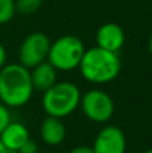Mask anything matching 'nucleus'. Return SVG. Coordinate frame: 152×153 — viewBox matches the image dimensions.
Here are the masks:
<instances>
[{"label": "nucleus", "mask_w": 152, "mask_h": 153, "mask_svg": "<svg viewBox=\"0 0 152 153\" xmlns=\"http://www.w3.org/2000/svg\"><path fill=\"white\" fill-rule=\"evenodd\" d=\"M30 73H31L34 90H38V91H46L57 82V73L58 71L48 61H45L38 66L32 67Z\"/></svg>", "instance_id": "11"}, {"label": "nucleus", "mask_w": 152, "mask_h": 153, "mask_svg": "<svg viewBox=\"0 0 152 153\" xmlns=\"http://www.w3.org/2000/svg\"><path fill=\"white\" fill-rule=\"evenodd\" d=\"M80 108L88 120L104 124L115 114V101L104 90L92 89L81 95Z\"/></svg>", "instance_id": "5"}, {"label": "nucleus", "mask_w": 152, "mask_h": 153, "mask_svg": "<svg viewBox=\"0 0 152 153\" xmlns=\"http://www.w3.org/2000/svg\"><path fill=\"white\" fill-rule=\"evenodd\" d=\"M5 62H7V51H5L4 46L0 43V69H3L7 65Z\"/></svg>", "instance_id": "17"}, {"label": "nucleus", "mask_w": 152, "mask_h": 153, "mask_svg": "<svg viewBox=\"0 0 152 153\" xmlns=\"http://www.w3.org/2000/svg\"><path fill=\"white\" fill-rule=\"evenodd\" d=\"M11 121H12V120H11L10 108L0 102V133L7 128V125L10 124Z\"/></svg>", "instance_id": "14"}, {"label": "nucleus", "mask_w": 152, "mask_h": 153, "mask_svg": "<svg viewBox=\"0 0 152 153\" xmlns=\"http://www.w3.org/2000/svg\"><path fill=\"white\" fill-rule=\"evenodd\" d=\"M144 153H152V149H148V151H145Z\"/></svg>", "instance_id": "20"}, {"label": "nucleus", "mask_w": 152, "mask_h": 153, "mask_svg": "<svg viewBox=\"0 0 152 153\" xmlns=\"http://www.w3.org/2000/svg\"><path fill=\"white\" fill-rule=\"evenodd\" d=\"M85 46L74 35H63L50 45L47 61L57 71H73L78 69L85 53Z\"/></svg>", "instance_id": "4"}, {"label": "nucleus", "mask_w": 152, "mask_h": 153, "mask_svg": "<svg viewBox=\"0 0 152 153\" xmlns=\"http://www.w3.org/2000/svg\"><path fill=\"white\" fill-rule=\"evenodd\" d=\"M0 153H10V152L7 151V149L4 148V145L1 144V141H0Z\"/></svg>", "instance_id": "19"}, {"label": "nucleus", "mask_w": 152, "mask_h": 153, "mask_svg": "<svg viewBox=\"0 0 152 153\" xmlns=\"http://www.w3.org/2000/svg\"><path fill=\"white\" fill-rule=\"evenodd\" d=\"M38 151H39V148H38V144L30 138V140L27 141V143L24 144L23 146H22L20 151H19L18 153H38Z\"/></svg>", "instance_id": "15"}, {"label": "nucleus", "mask_w": 152, "mask_h": 153, "mask_svg": "<svg viewBox=\"0 0 152 153\" xmlns=\"http://www.w3.org/2000/svg\"><path fill=\"white\" fill-rule=\"evenodd\" d=\"M78 69L85 81L94 85H105L118 76L121 61L117 53L94 46L85 50Z\"/></svg>", "instance_id": "2"}, {"label": "nucleus", "mask_w": 152, "mask_h": 153, "mask_svg": "<svg viewBox=\"0 0 152 153\" xmlns=\"http://www.w3.org/2000/svg\"><path fill=\"white\" fill-rule=\"evenodd\" d=\"M15 13V0H0V24H5L12 20Z\"/></svg>", "instance_id": "13"}, {"label": "nucleus", "mask_w": 152, "mask_h": 153, "mask_svg": "<svg viewBox=\"0 0 152 153\" xmlns=\"http://www.w3.org/2000/svg\"><path fill=\"white\" fill-rule=\"evenodd\" d=\"M42 7V0H15L16 12L22 15H31Z\"/></svg>", "instance_id": "12"}, {"label": "nucleus", "mask_w": 152, "mask_h": 153, "mask_svg": "<svg viewBox=\"0 0 152 153\" xmlns=\"http://www.w3.org/2000/svg\"><path fill=\"white\" fill-rule=\"evenodd\" d=\"M50 39L43 32H32L22 42L19 48V63L31 70L32 67L47 61Z\"/></svg>", "instance_id": "6"}, {"label": "nucleus", "mask_w": 152, "mask_h": 153, "mask_svg": "<svg viewBox=\"0 0 152 153\" xmlns=\"http://www.w3.org/2000/svg\"><path fill=\"white\" fill-rule=\"evenodd\" d=\"M96 43L104 50L117 53L123 48L125 43V34L121 26L117 23H105L97 30Z\"/></svg>", "instance_id": "8"}, {"label": "nucleus", "mask_w": 152, "mask_h": 153, "mask_svg": "<svg viewBox=\"0 0 152 153\" xmlns=\"http://www.w3.org/2000/svg\"><path fill=\"white\" fill-rule=\"evenodd\" d=\"M40 138L48 146H58L66 138V126L61 118L47 116L40 124Z\"/></svg>", "instance_id": "10"}, {"label": "nucleus", "mask_w": 152, "mask_h": 153, "mask_svg": "<svg viewBox=\"0 0 152 153\" xmlns=\"http://www.w3.org/2000/svg\"><path fill=\"white\" fill-rule=\"evenodd\" d=\"M92 148L94 153H125V134L116 125H107L97 133Z\"/></svg>", "instance_id": "7"}, {"label": "nucleus", "mask_w": 152, "mask_h": 153, "mask_svg": "<svg viewBox=\"0 0 152 153\" xmlns=\"http://www.w3.org/2000/svg\"><path fill=\"white\" fill-rule=\"evenodd\" d=\"M81 95L80 87L73 82H55L50 89L43 91V110L47 116L62 120L80 108Z\"/></svg>", "instance_id": "3"}, {"label": "nucleus", "mask_w": 152, "mask_h": 153, "mask_svg": "<svg viewBox=\"0 0 152 153\" xmlns=\"http://www.w3.org/2000/svg\"><path fill=\"white\" fill-rule=\"evenodd\" d=\"M28 140L30 132L27 126L18 121H11L0 133V141L10 153H18Z\"/></svg>", "instance_id": "9"}, {"label": "nucleus", "mask_w": 152, "mask_h": 153, "mask_svg": "<svg viewBox=\"0 0 152 153\" xmlns=\"http://www.w3.org/2000/svg\"><path fill=\"white\" fill-rule=\"evenodd\" d=\"M69 153H94V152H93V148H92V146L77 145V146H74Z\"/></svg>", "instance_id": "16"}, {"label": "nucleus", "mask_w": 152, "mask_h": 153, "mask_svg": "<svg viewBox=\"0 0 152 153\" xmlns=\"http://www.w3.org/2000/svg\"><path fill=\"white\" fill-rule=\"evenodd\" d=\"M148 50H150V53H151V55H152V32H151V35H150V39H148Z\"/></svg>", "instance_id": "18"}, {"label": "nucleus", "mask_w": 152, "mask_h": 153, "mask_svg": "<svg viewBox=\"0 0 152 153\" xmlns=\"http://www.w3.org/2000/svg\"><path fill=\"white\" fill-rule=\"evenodd\" d=\"M34 94L30 69L20 63H10L0 69V101L8 108L27 105Z\"/></svg>", "instance_id": "1"}]
</instances>
